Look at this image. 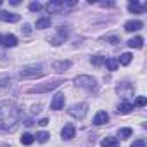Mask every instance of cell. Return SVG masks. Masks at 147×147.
<instances>
[{
    "instance_id": "obj_30",
    "label": "cell",
    "mask_w": 147,
    "mask_h": 147,
    "mask_svg": "<svg viewBox=\"0 0 147 147\" xmlns=\"http://www.w3.org/2000/svg\"><path fill=\"white\" fill-rule=\"evenodd\" d=\"M107 42H109V43H113V45H118L121 40H119L118 36H109V38H107Z\"/></svg>"
},
{
    "instance_id": "obj_36",
    "label": "cell",
    "mask_w": 147,
    "mask_h": 147,
    "mask_svg": "<svg viewBox=\"0 0 147 147\" xmlns=\"http://www.w3.org/2000/svg\"><path fill=\"white\" fill-rule=\"evenodd\" d=\"M0 7H2V0H0Z\"/></svg>"
},
{
    "instance_id": "obj_7",
    "label": "cell",
    "mask_w": 147,
    "mask_h": 147,
    "mask_svg": "<svg viewBox=\"0 0 147 147\" xmlns=\"http://www.w3.org/2000/svg\"><path fill=\"white\" fill-rule=\"evenodd\" d=\"M64 107V94H55L52 102H50V109L54 111H61Z\"/></svg>"
},
{
    "instance_id": "obj_12",
    "label": "cell",
    "mask_w": 147,
    "mask_h": 147,
    "mask_svg": "<svg viewBox=\"0 0 147 147\" xmlns=\"http://www.w3.org/2000/svg\"><path fill=\"white\" fill-rule=\"evenodd\" d=\"M66 38H67V30L61 28V30H59V36H54V38L50 40V43H52L54 47H57V45H61V43H62Z\"/></svg>"
},
{
    "instance_id": "obj_27",
    "label": "cell",
    "mask_w": 147,
    "mask_h": 147,
    "mask_svg": "<svg viewBox=\"0 0 147 147\" xmlns=\"http://www.w3.org/2000/svg\"><path fill=\"white\" fill-rule=\"evenodd\" d=\"M147 104V99L144 97V95H138L137 97V100H135V106H138V107H144Z\"/></svg>"
},
{
    "instance_id": "obj_1",
    "label": "cell",
    "mask_w": 147,
    "mask_h": 147,
    "mask_svg": "<svg viewBox=\"0 0 147 147\" xmlns=\"http://www.w3.org/2000/svg\"><path fill=\"white\" fill-rule=\"evenodd\" d=\"M19 119V111L14 104H0V130H11Z\"/></svg>"
},
{
    "instance_id": "obj_31",
    "label": "cell",
    "mask_w": 147,
    "mask_h": 147,
    "mask_svg": "<svg viewBox=\"0 0 147 147\" xmlns=\"http://www.w3.org/2000/svg\"><path fill=\"white\" fill-rule=\"evenodd\" d=\"M100 5H102V7H113L114 4H113V2H102Z\"/></svg>"
},
{
    "instance_id": "obj_24",
    "label": "cell",
    "mask_w": 147,
    "mask_h": 147,
    "mask_svg": "<svg viewBox=\"0 0 147 147\" xmlns=\"http://www.w3.org/2000/svg\"><path fill=\"white\" fill-rule=\"evenodd\" d=\"M90 61H92V64H94V66H102L106 59H104V55L97 54V55H92V59H90Z\"/></svg>"
},
{
    "instance_id": "obj_34",
    "label": "cell",
    "mask_w": 147,
    "mask_h": 147,
    "mask_svg": "<svg viewBox=\"0 0 147 147\" xmlns=\"http://www.w3.org/2000/svg\"><path fill=\"white\" fill-rule=\"evenodd\" d=\"M0 147H11V145H7V144H0Z\"/></svg>"
},
{
    "instance_id": "obj_17",
    "label": "cell",
    "mask_w": 147,
    "mask_h": 147,
    "mask_svg": "<svg viewBox=\"0 0 147 147\" xmlns=\"http://www.w3.org/2000/svg\"><path fill=\"white\" fill-rule=\"evenodd\" d=\"M128 47H131V49H142L144 47V38L142 36H133L131 40H128Z\"/></svg>"
},
{
    "instance_id": "obj_6",
    "label": "cell",
    "mask_w": 147,
    "mask_h": 147,
    "mask_svg": "<svg viewBox=\"0 0 147 147\" xmlns=\"http://www.w3.org/2000/svg\"><path fill=\"white\" fill-rule=\"evenodd\" d=\"M75 133H76V128H75V125H71V123L64 125V128L61 130V137L64 140H71L73 137H75Z\"/></svg>"
},
{
    "instance_id": "obj_32",
    "label": "cell",
    "mask_w": 147,
    "mask_h": 147,
    "mask_svg": "<svg viewBox=\"0 0 147 147\" xmlns=\"http://www.w3.org/2000/svg\"><path fill=\"white\" fill-rule=\"evenodd\" d=\"M47 123H49V119H45V118H43V119H40V121H38V125H40V126H45V125H47Z\"/></svg>"
},
{
    "instance_id": "obj_3",
    "label": "cell",
    "mask_w": 147,
    "mask_h": 147,
    "mask_svg": "<svg viewBox=\"0 0 147 147\" xmlns=\"http://www.w3.org/2000/svg\"><path fill=\"white\" fill-rule=\"evenodd\" d=\"M61 83H62V80H52V82H47V83L31 87L28 92H30V94H47V92H52L54 88H57Z\"/></svg>"
},
{
    "instance_id": "obj_11",
    "label": "cell",
    "mask_w": 147,
    "mask_h": 147,
    "mask_svg": "<svg viewBox=\"0 0 147 147\" xmlns=\"http://www.w3.org/2000/svg\"><path fill=\"white\" fill-rule=\"evenodd\" d=\"M109 121V114L106 113V111H99L97 114H95V118H94V125L95 126H102V125H106Z\"/></svg>"
},
{
    "instance_id": "obj_35",
    "label": "cell",
    "mask_w": 147,
    "mask_h": 147,
    "mask_svg": "<svg viewBox=\"0 0 147 147\" xmlns=\"http://www.w3.org/2000/svg\"><path fill=\"white\" fill-rule=\"evenodd\" d=\"M2 40H4V36H2V35H0V43H2Z\"/></svg>"
},
{
    "instance_id": "obj_29",
    "label": "cell",
    "mask_w": 147,
    "mask_h": 147,
    "mask_svg": "<svg viewBox=\"0 0 147 147\" xmlns=\"http://www.w3.org/2000/svg\"><path fill=\"white\" fill-rule=\"evenodd\" d=\"M21 31H23L24 35H30V33H31V26H30V24L26 23V24H23V28H21Z\"/></svg>"
},
{
    "instance_id": "obj_26",
    "label": "cell",
    "mask_w": 147,
    "mask_h": 147,
    "mask_svg": "<svg viewBox=\"0 0 147 147\" xmlns=\"http://www.w3.org/2000/svg\"><path fill=\"white\" fill-rule=\"evenodd\" d=\"M42 9H43V5H42L40 2H31V4H30V11H31V12H38V11H42Z\"/></svg>"
},
{
    "instance_id": "obj_22",
    "label": "cell",
    "mask_w": 147,
    "mask_h": 147,
    "mask_svg": "<svg viewBox=\"0 0 147 147\" xmlns=\"http://www.w3.org/2000/svg\"><path fill=\"white\" fill-rule=\"evenodd\" d=\"M104 64H106V67H107L109 71H116L118 66H119V64H118V59H106Z\"/></svg>"
},
{
    "instance_id": "obj_28",
    "label": "cell",
    "mask_w": 147,
    "mask_h": 147,
    "mask_svg": "<svg viewBox=\"0 0 147 147\" xmlns=\"http://www.w3.org/2000/svg\"><path fill=\"white\" fill-rule=\"evenodd\" d=\"M147 144H145V140L144 138H138V140H135L133 144H131V147H145Z\"/></svg>"
},
{
    "instance_id": "obj_20",
    "label": "cell",
    "mask_w": 147,
    "mask_h": 147,
    "mask_svg": "<svg viewBox=\"0 0 147 147\" xmlns=\"http://www.w3.org/2000/svg\"><path fill=\"white\" fill-rule=\"evenodd\" d=\"M131 59H133V55H131L130 52H125V54H121V55H119V61H118V64L128 66V64L131 62Z\"/></svg>"
},
{
    "instance_id": "obj_15",
    "label": "cell",
    "mask_w": 147,
    "mask_h": 147,
    "mask_svg": "<svg viewBox=\"0 0 147 147\" xmlns=\"http://www.w3.org/2000/svg\"><path fill=\"white\" fill-rule=\"evenodd\" d=\"M102 147H119V138H114V137H106L102 142H100Z\"/></svg>"
},
{
    "instance_id": "obj_19",
    "label": "cell",
    "mask_w": 147,
    "mask_h": 147,
    "mask_svg": "<svg viewBox=\"0 0 147 147\" xmlns=\"http://www.w3.org/2000/svg\"><path fill=\"white\" fill-rule=\"evenodd\" d=\"M50 28V18H40L36 21V30H45Z\"/></svg>"
},
{
    "instance_id": "obj_13",
    "label": "cell",
    "mask_w": 147,
    "mask_h": 147,
    "mask_svg": "<svg viewBox=\"0 0 147 147\" xmlns=\"http://www.w3.org/2000/svg\"><path fill=\"white\" fill-rule=\"evenodd\" d=\"M71 67V61H57V62H54V71L55 73H64L66 69H69Z\"/></svg>"
},
{
    "instance_id": "obj_8",
    "label": "cell",
    "mask_w": 147,
    "mask_h": 147,
    "mask_svg": "<svg viewBox=\"0 0 147 147\" xmlns=\"http://www.w3.org/2000/svg\"><path fill=\"white\" fill-rule=\"evenodd\" d=\"M0 21H4V23H18L19 21V14L9 12V11H2L0 12Z\"/></svg>"
},
{
    "instance_id": "obj_25",
    "label": "cell",
    "mask_w": 147,
    "mask_h": 147,
    "mask_svg": "<svg viewBox=\"0 0 147 147\" xmlns=\"http://www.w3.org/2000/svg\"><path fill=\"white\" fill-rule=\"evenodd\" d=\"M131 133H133L131 128H121V130L118 131V135H119L121 138H128V137H131Z\"/></svg>"
},
{
    "instance_id": "obj_4",
    "label": "cell",
    "mask_w": 147,
    "mask_h": 147,
    "mask_svg": "<svg viewBox=\"0 0 147 147\" xmlns=\"http://www.w3.org/2000/svg\"><path fill=\"white\" fill-rule=\"evenodd\" d=\"M43 76L42 66H31V67H23L19 71V78H40Z\"/></svg>"
},
{
    "instance_id": "obj_5",
    "label": "cell",
    "mask_w": 147,
    "mask_h": 147,
    "mask_svg": "<svg viewBox=\"0 0 147 147\" xmlns=\"http://www.w3.org/2000/svg\"><path fill=\"white\" fill-rule=\"evenodd\" d=\"M87 111H88V106L85 102H80V104H75V106H71L67 114L73 116V118H78V119H83L87 116Z\"/></svg>"
},
{
    "instance_id": "obj_18",
    "label": "cell",
    "mask_w": 147,
    "mask_h": 147,
    "mask_svg": "<svg viewBox=\"0 0 147 147\" xmlns=\"http://www.w3.org/2000/svg\"><path fill=\"white\" fill-rule=\"evenodd\" d=\"M7 49L9 47H16L18 45V38H16V35H7V36H4V42H2Z\"/></svg>"
},
{
    "instance_id": "obj_14",
    "label": "cell",
    "mask_w": 147,
    "mask_h": 147,
    "mask_svg": "<svg viewBox=\"0 0 147 147\" xmlns=\"http://www.w3.org/2000/svg\"><path fill=\"white\" fill-rule=\"evenodd\" d=\"M145 9H147V5H142V4H138V2H130V4H128V11L133 12V14H142Z\"/></svg>"
},
{
    "instance_id": "obj_10",
    "label": "cell",
    "mask_w": 147,
    "mask_h": 147,
    "mask_svg": "<svg viewBox=\"0 0 147 147\" xmlns=\"http://www.w3.org/2000/svg\"><path fill=\"white\" fill-rule=\"evenodd\" d=\"M64 7H66V5H64L62 0H54V2H49V4H47V11H49V12H54V14L64 11Z\"/></svg>"
},
{
    "instance_id": "obj_33",
    "label": "cell",
    "mask_w": 147,
    "mask_h": 147,
    "mask_svg": "<svg viewBox=\"0 0 147 147\" xmlns=\"http://www.w3.org/2000/svg\"><path fill=\"white\" fill-rule=\"evenodd\" d=\"M11 5H19V0H11Z\"/></svg>"
},
{
    "instance_id": "obj_2",
    "label": "cell",
    "mask_w": 147,
    "mask_h": 147,
    "mask_svg": "<svg viewBox=\"0 0 147 147\" xmlns=\"http://www.w3.org/2000/svg\"><path fill=\"white\" fill-rule=\"evenodd\" d=\"M75 85L80 88H87V90H97V80L88 76V75H80L75 78Z\"/></svg>"
},
{
    "instance_id": "obj_23",
    "label": "cell",
    "mask_w": 147,
    "mask_h": 147,
    "mask_svg": "<svg viewBox=\"0 0 147 147\" xmlns=\"http://www.w3.org/2000/svg\"><path fill=\"white\" fill-rule=\"evenodd\" d=\"M35 138H36V140H38L40 144H45V142H47V140L50 138V135H49L47 131H38V133L35 135Z\"/></svg>"
},
{
    "instance_id": "obj_16",
    "label": "cell",
    "mask_w": 147,
    "mask_h": 147,
    "mask_svg": "<svg viewBox=\"0 0 147 147\" xmlns=\"http://www.w3.org/2000/svg\"><path fill=\"white\" fill-rule=\"evenodd\" d=\"M131 111H133V104H131V102H126V100H125V102H121V104L118 106V113H119V114H128V113H131Z\"/></svg>"
},
{
    "instance_id": "obj_9",
    "label": "cell",
    "mask_w": 147,
    "mask_h": 147,
    "mask_svg": "<svg viewBox=\"0 0 147 147\" xmlns=\"http://www.w3.org/2000/svg\"><path fill=\"white\" fill-rule=\"evenodd\" d=\"M142 28H144V23L138 21V19H131V21L125 23V31H128V33H131V31H138V30H142Z\"/></svg>"
},
{
    "instance_id": "obj_21",
    "label": "cell",
    "mask_w": 147,
    "mask_h": 147,
    "mask_svg": "<svg viewBox=\"0 0 147 147\" xmlns=\"http://www.w3.org/2000/svg\"><path fill=\"white\" fill-rule=\"evenodd\" d=\"M35 142V135H31V133H23L21 135V144L23 145H31Z\"/></svg>"
}]
</instances>
